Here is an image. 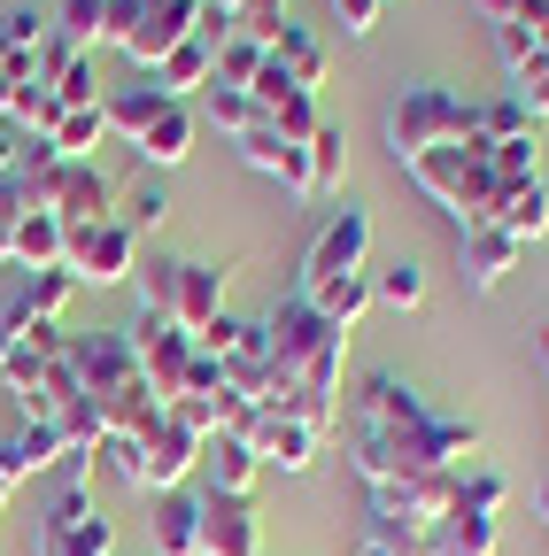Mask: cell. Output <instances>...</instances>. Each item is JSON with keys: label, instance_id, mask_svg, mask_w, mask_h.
I'll return each instance as SVG.
<instances>
[{"label": "cell", "instance_id": "obj_17", "mask_svg": "<svg viewBox=\"0 0 549 556\" xmlns=\"http://www.w3.org/2000/svg\"><path fill=\"white\" fill-rule=\"evenodd\" d=\"M201 471H210V495H255L263 456H255L240 433H217L210 448H201Z\"/></svg>", "mask_w": 549, "mask_h": 556}, {"label": "cell", "instance_id": "obj_5", "mask_svg": "<svg viewBox=\"0 0 549 556\" xmlns=\"http://www.w3.org/2000/svg\"><path fill=\"white\" fill-rule=\"evenodd\" d=\"M255 332H263V364H271V394L279 387H302V371L325 356L333 340H349V332H333L302 294H287V302H271V317H255ZM263 394V402H271Z\"/></svg>", "mask_w": 549, "mask_h": 556}, {"label": "cell", "instance_id": "obj_19", "mask_svg": "<svg viewBox=\"0 0 549 556\" xmlns=\"http://www.w3.org/2000/svg\"><path fill=\"white\" fill-rule=\"evenodd\" d=\"M496 548H503V518L488 510H449L434 533V556H496Z\"/></svg>", "mask_w": 549, "mask_h": 556}, {"label": "cell", "instance_id": "obj_31", "mask_svg": "<svg viewBox=\"0 0 549 556\" xmlns=\"http://www.w3.org/2000/svg\"><path fill=\"white\" fill-rule=\"evenodd\" d=\"M496 54H503V70H511V86L526 78V70H541V62H549L541 31H534V24H519V16H511V24H496Z\"/></svg>", "mask_w": 549, "mask_h": 556}, {"label": "cell", "instance_id": "obj_13", "mask_svg": "<svg viewBox=\"0 0 549 556\" xmlns=\"http://www.w3.org/2000/svg\"><path fill=\"white\" fill-rule=\"evenodd\" d=\"M233 148H240V163H248V170H271L287 193H302V201H310V155L295 148V139H279L271 124H248V131L233 139Z\"/></svg>", "mask_w": 549, "mask_h": 556}, {"label": "cell", "instance_id": "obj_15", "mask_svg": "<svg viewBox=\"0 0 549 556\" xmlns=\"http://www.w3.org/2000/svg\"><path fill=\"white\" fill-rule=\"evenodd\" d=\"M519 255H526V248H519L503 225H472V232H464V278H472V294H496L503 270H511Z\"/></svg>", "mask_w": 549, "mask_h": 556}, {"label": "cell", "instance_id": "obj_40", "mask_svg": "<svg viewBox=\"0 0 549 556\" xmlns=\"http://www.w3.org/2000/svg\"><path fill=\"white\" fill-rule=\"evenodd\" d=\"M124 486H140V441H124V433H101V448H93Z\"/></svg>", "mask_w": 549, "mask_h": 556}, {"label": "cell", "instance_id": "obj_36", "mask_svg": "<svg viewBox=\"0 0 549 556\" xmlns=\"http://www.w3.org/2000/svg\"><path fill=\"white\" fill-rule=\"evenodd\" d=\"M16 456H24V471H47V464H62V426H54V417H24V433H16Z\"/></svg>", "mask_w": 549, "mask_h": 556}, {"label": "cell", "instance_id": "obj_22", "mask_svg": "<svg viewBox=\"0 0 549 556\" xmlns=\"http://www.w3.org/2000/svg\"><path fill=\"white\" fill-rule=\"evenodd\" d=\"M519 248H534V240H549V186L541 178H526V186H511L503 193V217H496Z\"/></svg>", "mask_w": 549, "mask_h": 556}, {"label": "cell", "instance_id": "obj_16", "mask_svg": "<svg viewBox=\"0 0 549 556\" xmlns=\"http://www.w3.org/2000/svg\"><path fill=\"white\" fill-rule=\"evenodd\" d=\"M132 148H140L148 170H178V163L194 155V109H186V101H163V116L132 139Z\"/></svg>", "mask_w": 549, "mask_h": 556}, {"label": "cell", "instance_id": "obj_41", "mask_svg": "<svg viewBox=\"0 0 549 556\" xmlns=\"http://www.w3.org/2000/svg\"><path fill=\"white\" fill-rule=\"evenodd\" d=\"M379 9H387V0H333V16H340L349 39H372L379 31Z\"/></svg>", "mask_w": 549, "mask_h": 556}, {"label": "cell", "instance_id": "obj_24", "mask_svg": "<svg viewBox=\"0 0 549 556\" xmlns=\"http://www.w3.org/2000/svg\"><path fill=\"white\" fill-rule=\"evenodd\" d=\"M302 155H310V201H317V193H340V170H349V131L325 116V124L302 139Z\"/></svg>", "mask_w": 549, "mask_h": 556}, {"label": "cell", "instance_id": "obj_39", "mask_svg": "<svg viewBox=\"0 0 549 556\" xmlns=\"http://www.w3.org/2000/svg\"><path fill=\"white\" fill-rule=\"evenodd\" d=\"M240 340H248V317H217V325H201V332H194V348H201V356H217V364L233 356Z\"/></svg>", "mask_w": 549, "mask_h": 556}, {"label": "cell", "instance_id": "obj_14", "mask_svg": "<svg viewBox=\"0 0 549 556\" xmlns=\"http://www.w3.org/2000/svg\"><path fill=\"white\" fill-rule=\"evenodd\" d=\"M155 556H201V495H186V486H171V495H155Z\"/></svg>", "mask_w": 549, "mask_h": 556}, {"label": "cell", "instance_id": "obj_4", "mask_svg": "<svg viewBox=\"0 0 549 556\" xmlns=\"http://www.w3.org/2000/svg\"><path fill=\"white\" fill-rule=\"evenodd\" d=\"M472 139V101H457L449 86H402V101L387 109V155L410 170L434 148H457Z\"/></svg>", "mask_w": 549, "mask_h": 556}, {"label": "cell", "instance_id": "obj_33", "mask_svg": "<svg viewBox=\"0 0 549 556\" xmlns=\"http://www.w3.org/2000/svg\"><path fill=\"white\" fill-rule=\"evenodd\" d=\"M472 131H479V139H526L534 116H526L519 93H496V101H479V109H472Z\"/></svg>", "mask_w": 549, "mask_h": 556}, {"label": "cell", "instance_id": "obj_18", "mask_svg": "<svg viewBox=\"0 0 549 556\" xmlns=\"http://www.w3.org/2000/svg\"><path fill=\"white\" fill-rule=\"evenodd\" d=\"M217 78V47L210 39H201V31H186L163 62H155V86L171 93V101H186V93H201V86H210Z\"/></svg>", "mask_w": 549, "mask_h": 556}, {"label": "cell", "instance_id": "obj_50", "mask_svg": "<svg viewBox=\"0 0 549 556\" xmlns=\"http://www.w3.org/2000/svg\"><path fill=\"white\" fill-rule=\"evenodd\" d=\"M9 348H16V340H9V325H0V364H9Z\"/></svg>", "mask_w": 549, "mask_h": 556}, {"label": "cell", "instance_id": "obj_47", "mask_svg": "<svg viewBox=\"0 0 549 556\" xmlns=\"http://www.w3.org/2000/svg\"><path fill=\"white\" fill-rule=\"evenodd\" d=\"M349 556H402V548H387V541H379V533H364V541H357V548H349Z\"/></svg>", "mask_w": 549, "mask_h": 556}, {"label": "cell", "instance_id": "obj_45", "mask_svg": "<svg viewBox=\"0 0 549 556\" xmlns=\"http://www.w3.org/2000/svg\"><path fill=\"white\" fill-rule=\"evenodd\" d=\"M24 148H32V139H24L9 116H0V178H16V170H24Z\"/></svg>", "mask_w": 549, "mask_h": 556}, {"label": "cell", "instance_id": "obj_27", "mask_svg": "<svg viewBox=\"0 0 549 556\" xmlns=\"http://www.w3.org/2000/svg\"><path fill=\"white\" fill-rule=\"evenodd\" d=\"M163 101H171V93H163V86L148 78V86H124V93H116V101H101V109H109V131L140 139V131H148V124L163 116Z\"/></svg>", "mask_w": 549, "mask_h": 556}, {"label": "cell", "instance_id": "obj_3", "mask_svg": "<svg viewBox=\"0 0 549 556\" xmlns=\"http://www.w3.org/2000/svg\"><path fill=\"white\" fill-rule=\"evenodd\" d=\"M225 263H201V255H155L140 263V309L171 317L178 332H201L225 317Z\"/></svg>", "mask_w": 549, "mask_h": 556}, {"label": "cell", "instance_id": "obj_48", "mask_svg": "<svg viewBox=\"0 0 549 556\" xmlns=\"http://www.w3.org/2000/svg\"><path fill=\"white\" fill-rule=\"evenodd\" d=\"M534 356H541V371H549V325H541V332H534Z\"/></svg>", "mask_w": 549, "mask_h": 556}, {"label": "cell", "instance_id": "obj_44", "mask_svg": "<svg viewBox=\"0 0 549 556\" xmlns=\"http://www.w3.org/2000/svg\"><path fill=\"white\" fill-rule=\"evenodd\" d=\"M511 93L526 101V116H549V62H541V70H526V78H519Z\"/></svg>", "mask_w": 549, "mask_h": 556}, {"label": "cell", "instance_id": "obj_29", "mask_svg": "<svg viewBox=\"0 0 549 556\" xmlns=\"http://www.w3.org/2000/svg\"><path fill=\"white\" fill-rule=\"evenodd\" d=\"M201 116H210L217 131H233V139H240L248 124H263V116H255V93H248V86H217V78L201 86Z\"/></svg>", "mask_w": 549, "mask_h": 556}, {"label": "cell", "instance_id": "obj_37", "mask_svg": "<svg viewBox=\"0 0 549 556\" xmlns=\"http://www.w3.org/2000/svg\"><path fill=\"white\" fill-rule=\"evenodd\" d=\"M32 78H47V70H39V47L24 54V47H9V39H0V116L16 109V93H24Z\"/></svg>", "mask_w": 549, "mask_h": 556}, {"label": "cell", "instance_id": "obj_35", "mask_svg": "<svg viewBox=\"0 0 549 556\" xmlns=\"http://www.w3.org/2000/svg\"><path fill=\"white\" fill-rule=\"evenodd\" d=\"M263 62H271V47H255L248 31H233V39L217 47V86H255Z\"/></svg>", "mask_w": 549, "mask_h": 556}, {"label": "cell", "instance_id": "obj_11", "mask_svg": "<svg viewBox=\"0 0 549 556\" xmlns=\"http://www.w3.org/2000/svg\"><path fill=\"white\" fill-rule=\"evenodd\" d=\"M240 441L263 456V471H271V464H279V471H310L317 448H325V433L302 426V417H287V409H255V426H248Z\"/></svg>", "mask_w": 549, "mask_h": 556}, {"label": "cell", "instance_id": "obj_12", "mask_svg": "<svg viewBox=\"0 0 549 556\" xmlns=\"http://www.w3.org/2000/svg\"><path fill=\"white\" fill-rule=\"evenodd\" d=\"M194 24H201V0H140V24H132L116 47H124L132 62H148V70H155Z\"/></svg>", "mask_w": 549, "mask_h": 556}, {"label": "cell", "instance_id": "obj_20", "mask_svg": "<svg viewBox=\"0 0 549 556\" xmlns=\"http://www.w3.org/2000/svg\"><path fill=\"white\" fill-rule=\"evenodd\" d=\"M62 240H71V225H62V217H47V208H24V217H16V248H9V263H24V270H54V263H62Z\"/></svg>", "mask_w": 549, "mask_h": 556}, {"label": "cell", "instance_id": "obj_49", "mask_svg": "<svg viewBox=\"0 0 549 556\" xmlns=\"http://www.w3.org/2000/svg\"><path fill=\"white\" fill-rule=\"evenodd\" d=\"M534 510H541V518H549V479H541V495H534Z\"/></svg>", "mask_w": 549, "mask_h": 556}, {"label": "cell", "instance_id": "obj_25", "mask_svg": "<svg viewBox=\"0 0 549 556\" xmlns=\"http://www.w3.org/2000/svg\"><path fill=\"white\" fill-rule=\"evenodd\" d=\"M271 62L287 70L295 86H325V47H317V31H302V24H279V39H271Z\"/></svg>", "mask_w": 549, "mask_h": 556}, {"label": "cell", "instance_id": "obj_6", "mask_svg": "<svg viewBox=\"0 0 549 556\" xmlns=\"http://www.w3.org/2000/svg\"><path fill=\"white\" fill-rule=\"evenodd\" d=\"M62 270H71L78 287H124V278H140V240H132L116 217L71 225V240H62Z\"/></svg>", "mask_w": 549, "mask_h": 556}, {"label": "cell", "instance_id": "obj_34", "mask_svg": "<svg viewBox=\"0 0 549 556\" xmlns=\"http://www.w3.org/2000/svg\"><path fill=\"white\" fill-rule=\"evenodd\" d=\"M488 170H496L503 186L541 178V139H534V131H526V139H496V148H488Z\"/></svg>", "mask_w": 549, "mask_h": 556}, {"label": "cell", "instance_id": "obj_46", "mask_svg": "<svg viewBox=\"0 0 549 556\" xmlns=\"http://www.w3.org/2000/svg\"><path fill=\"white\" fill-rule=\"evenodd\" d=\"M519 9H526V0H479V16H488V24H511Z\"/></svg>", "mask_w": 549, "mask_h": 556}, {"label": "cell", "instance_id": "obj_43", "mask_svg": "<svg viewBox=\"0 0 549 556\" xmlns=\"http://www.w3.org/2000/svg\"><path fill=\"white\" fill-rule=\"evenodd\" d=\"M16 217H24V186L0 178V263H9V248H16Z\"/></svg>", "mask_w": 549, "mask_h": 556}, {"label": "cell", "instance_id": "obj_10", "mask_svg": "<svg viewBox=\"0 0 549 556\" xmlns=\"http://www.w3.org/2000/svg\"><path fill=\"white\" fill-rule=\"evenodd\" d=\"M201 556H263L255 495H201Z\"/></svg>", "mask_w": 549, "mask_h": 556}, {"label": "cell", "instance_id": "obj_1", "mask_svg": "<svg viewBox=\"0 0 549 556\" xmlns=\"http://www.w3.org/2000/svg\"><path fill=\"white\" fill-rule=\"evenodd\" d=\"M340 433H349V464H357L364 486L426 479V471H457V464L479 456V426H472V417H441L419 387H402L395 371L357 379Z\"/></svg>", "mask_w": 549, "mask_h": 556}, {"label": "cell", "instance_id": "obj_26", "mask_svg": "<svg viewBox=\"0 0 549 556\" xmlns=\"http://www.w3.org/2000/svg\"><path fill=\"white\" fill-rule=\"evenodd\" d=\"M71 294H78V278L62 270V263H54V270H32L9 317H54V325H62V309H71Z\"/></svg>", "mask_w": 549, "mask_h": 556}, {"label": "cell", "instance_id": "obj_21", "mask_svg": "<svg viewBox=\"0 0 549 556\" xmlns=\"http://www.w3.org/2000/svg\"><path fill=\"white\" fill-rule=\"evenodd\" d=\"M163 217H171V193H163V178H155V170H148L140 186H116V225H124L132 240L163 232Z\"/></svg>", "mask_w": 549, "mask_h": 556}, {"label": "cell", "instance_id": "obj_8", "mask_svg": "<svg viewBox=\"0 0 549 556\" xmlns=\"http://www.w3.org/2000/svg\"><path fill=\"white\" fill-rule=\"evenodd\" d=\"M364 255H372V208L340 201V217L317 232V248H310V263H302V287H295V294H317V287H333V278H357Z\"/></svg>", "mask_w": 549, "mask_h": 556}, {"label": "cell", "instance_id": "obj_28", "mask_svg": "<svg viewBox=\"0 0 549 556\" xmlns=\"http://www.w3.org/2000/svg\"><path fill=\"white\" fill-rule=\"evenodd\" d=\"M109 139V109L93 101V109H71L54 124V155H71V163H93V148Z\"/></svg>", "mask_w": 549, "mask_h": 556}, {"label": "cell", "instance_id": "obj_30", "mask_svg": "<svg viewBox=\"0 0 549 556\" xmlns=\"http://www.w3.org/2000/svg\"><path fill=\"white\" fill-rule=\"evenodd\" d=\"M372 302H387V309H419V302H426V270L410 263V255H395L387 270H372Z\"/></svg>", "mask_w": 549, "mask_h": 556}, {"label": "cell", "instance_id": "obj_32", "mask_svg": "<svg viewBox=\"0 0 549 556\" xmlns=\"http://www.w3.org/2000/svg\"><path fill=\"white\" fill-rule=\"evenodd\" d=\"M109 39V0H62V47L93 54Z\"/></svg>", "mask_w": 549, "mask_h": 556}, {"label": "cell", "instance_id": "obj_7", "mask_svg": "<svg viewBox=\"0 0 549 556\" xmlns=\"http://www.w3.org/2000/svg\"><path fill=\"white\" fill-rule=\"evenodd\" d=\"M124 340H132V356H140V371H148V387H155V402L171 409L178 394H186V379H194V332H178L171 317H155V309H140L124 325Z\"/></svg>", "mask_w": 549, "mask_h": 556}, {"label": "cell", "instance_id": "obj_42", "mask_svg": "<svg viewBox=\"0 0 549 556\" xmlns=\"http://www.w3.org/2000/svg\"><path fill=\"white\" fill-rule=\"evenodd\" d=\"M0 39L32 54V47H47V16H39V9H16V16H0Z\"/></svg>", "mask_w": 549, "mask_h": 556}, {"label": "cell", "instance_id": "obj_2", "mask_svg": "<svg viewBox=\"0 0 549 556\" xmlns=\"http://www.w3.org/2000/svg\"><path fill=\"white\" fill-rule=\"evenodd\" d=\"M488 148H496V139H457V148H434V155H419V163H410V178H419L441 208H449V217H457V232H472V225H496L503 217V178L488 170Z\"/></svg>", "mask_w": 549, "mask_h": 556}, {"label": "cell", "instance_id": "obj_23", "mask_svg": "<svg viewBox=\"0 0 549 556\" xmlns=\"http://www.w3.org/2000/svg\"><path fill=\"white\" fill-rule=\"evenodd\" d=\"M333 332H357V317L372 309V270H357V278H333V287H317V294H302Z\"/></svg>", "mask_w": 549, "mask_h": 556}, {"label": "cell", "instance_id": "obj_38", "mask_svg": "<svg viewBox=\"0 0 549 556\" xmlns=\"http://www.w3.org/2000/svg\"><path fill=\"white\" fill-rule=\"evenodd\" d=\"M279 24H287V0H240V16H233V31H248L255 47L279 39Z\"/></svg>", "mask_w": 549, "mask_h": 556}, {"label": "cell", "instance_id": "obj_9", "mask_svg": "<svg viewBox=\"0 0 549 556\" xmlns=\"http://www.w3.org/2000/svg\"><path fill=\"white\" fill-rule=\"evenodd\" d=\"M201 448H210V441L186 433L178 417L163 409V426L140 441V495H171V486H186V479L201 471Z\"/></svg>", "mask_w": 549, "mask_h": 556}]
</instances>
